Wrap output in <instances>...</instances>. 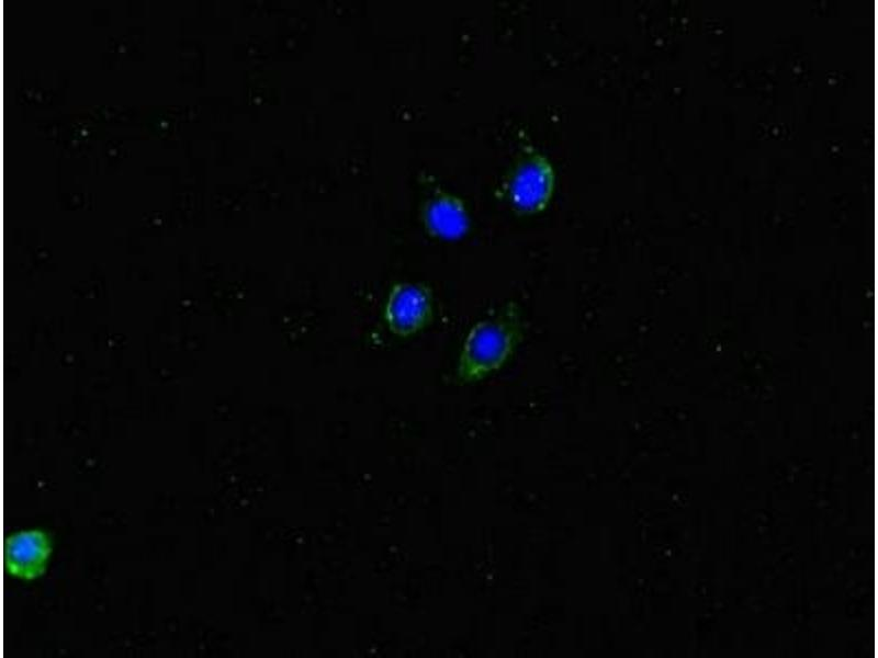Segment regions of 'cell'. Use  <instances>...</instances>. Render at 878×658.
Wrapping results in <instances>:
<instances>
[{
    "label": "cell",
    "mask_w": 878,
    "mask_h": 658,
    "mask_svg": "<svg viewBox=\"0 0 878 658\" xmlns=\"http://www.w3.org/2000/svg\"><path fill=\"white\" fill-rule=\"evenodd\" d=\"M521 337L519 307L509 302L497 314L476 322L466 334L458 362V379L474 383L499 370Z\"/></svg>",
    "instance_id": "obj_1"
},
{
    "label": "cell",
    "mask_w": 878,
    "mask_h": 658,
    "mask_svg": "<svg viewBox=\"0 0 878 658\" xmlns=\"http://www.w3.org/2000/svg\"><path fill=\"white\" fill-rule=\"evenodd\" d=\"M434 318L431 287L423 282L403 281L392 285L384 308L389 330L402 338L420 332Z\"/></svg>",
    "instance_id": "obj_2"
},
{
    "label": "cell",
    "mask_w": 878,
    "mask_h": 658,
    "mask_svg": "<svg viewBox=\"0 0 878 658\" xmlns=\"http://www.w3.org/2000/svg\"><path fill=\"white\" fill-rule=\"evenodd\" d=\"M554 188V172L548 159L533 155L521 162L508 189L510 205L520 215L542 212Z\"/></svg>",
    "instance_id": "obj_3"
},
{
    "label": "cell",
    "mask_w": 878,
    "mask_h": 658,
    "mask_svg": "<svg viewBox=\"0 0 878 658\" xmlns=\"http://www.w3.org/2000/svg\"><path fill=\"white\" fill-rule=\"evenodd\" d=\"M50 553V540L42 531H23L8 538L5 564L9 571L23 579L41 576Z\"/></svg>",
    "instance_id": "obj_4"
},
{
    "label": "cell",
    "mask_w": 878,
    "mask_h": 658,
    "mask_svg": "<svg viewBox=\"0 0 878 658\" xmlns=\"http://www.w3.org/2000/svg\"><path fill=\"white\" fill-rule=\"evenodd\" d=\"M429 234L446 239H458L469 229V217L463 204L453 198L431 203L425 213Z\"/></svg>",
    "instance_id": "obj_5"
}]
</instances>
